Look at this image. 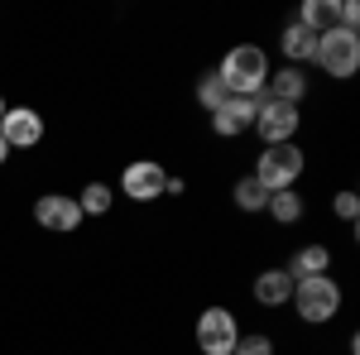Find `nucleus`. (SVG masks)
Segmentation results:
<instances>
[{
  "mask_svg": "<svg viewBox=\"0 0 360 355\" xmlns=\"http://www.w3.org/2000/svg\"><path fill=\"white\" fill-rule=\"evenodd\" d=\"M217 77H221V86L231 96H259L264 82H269V63H264V53H259L255 44H240V49L226 53Z\"/></svg>",
  "mask_w": 360,
  "mask_h": 355,
  "instance_id": "1",
  "label": "nucleus"
},
{
  "mask_svg": "<svg viewBox=\"0 0 360 355\" xmlns=\"http://www.w3.org/2000/svg\"><path fill=\"white\" fill-rule=\"evenodd\" d=\"M312 58L322 63L327 77L346 82V77H356V67H360V34H351V29H332V34L317 39V53Z\"/></svg>",
  "mask_w": 360,
  "mask_h": 355,
  "instance_id": "2",
  "label": "nucleus"
},
{
  "mask_svg": "<svg viewBox=\"0 0 360 355\" xmlns=\"http://www.w3.org/2000/svg\"><path fill=\"white\" fill-rule=\"evenodd\" d=\"M298 173H303V154H298V144H269L264 154H259V168H255V183L264 192H283L298 183Z\"/></svg>",
  "mask_w": 360,
  "mask_h": 355,
  "instance_id": "3",
  "label": "nucleus"
},
{
  "mask_svg": "<svg viewBox=\"0 0 360 355\" xmlns=\"http://www.w3.org/2000/svg\"><path fill=\"white\" fill-rule=\"evenodd\" d=\"M293 307H298L303 322H332L336 307H341V288H336L327 273L303 278V283H293Z\"/></svg>",
  "mask_w": 360,
  "mask_h": 355,
  "instance_id": "4",
  "label": "nucleus"
},
{
  "mask_svg": "<svg viewBox=\"0 0 360 355\" xmlns=\"http://www.w3.org/2000/svg\"><path fill=\"white\" fill-rule=\"evenodd\" d=\"M255 101H259V110H255V130H259V139H264V144H288L293 130H298V106L269 101L264 91H259Z\"/></svg>",
  "mask_w": 360,
  "mask_h": 355,
  "instance_id": "5",
  "label": "nucleus"
},
{
  "mask_svg": "<svg viewBox=\"0 0 360 355\" xmlns=\"http://www.w3.org/2000/svg\"><path fill=\"white\" fill-rule=\"evenodd\" d=\"M236 341H240V331H236V317L226 307H207L197 317V346H202V355H231Z\"/></svg>",
  "mask_w": 360,
  "mask_h": 355,
  "instance_id": "6",
  "label": "nucleus"
},
{
  "mask_svg": "<svg viewBox=\"0 0 360 355\" xmlns=\"http://www.w3.org/2000/svg\"><path fill=\"white\" fill-rule=\"evenodd\" d=\"M0 139H5L10 149H29V144H39V139H44V115L29 110V106L5 110V115H0Z\"/></svg>",
  "mask_w": 360,
  "mask_h": 355,
  "instance_id": "7",
  "label": "nucleus"
},
{
  "mask_svg": "<svg viewBox=\"0 0 360 355\" xmlns=\"http://www.w3.org/2000/svg\"><path fill=\"white\" fill-rule=\"evenodd\" d=\"M255 110H259V101L255 96H226L221 106L212 110V130L217 135H245L250 125H255Z\"/></svg>",
  "mask_w": 360,
  "mask_h": 355,
  "instance_id": "8",
  "label": "nucleus"
},
{
  "mask_svg": "<svg viewBox=\"0 0 360 355\" xmlns=\"http://www.w3.org/2000/svg\"><path fill=\"white\" fill-rule=\"evenodd\" d=\"M34 221L44 226V231H77V221H82V207L72 202V197H58V192H49V197H39L34 202Z\"/></svg>",
  "mask_w": 360,
  "mask_h": 355,
  "instance_id": "9",
  "label": "nucleus"
},
{
  "mask_svg": "<svg viewBox=\"0 0 360 355\" xmlns=\"http://www.w3.org/2000/svg\"><path fill=\"white\" fill-rule=\"evenodd\" d=\"M120 188H125V197H135V202H154V197H164L168 173L159 164H130L125 178H120Z\"/></svg>",
  "mask_w": 360,
  "mask_h": 355,
  "instance_id": "10",
  "label": "nucleus"
},
{
  "mask_svg": "<svg viewBox=\"0 0 360 355\" xmlns=\"http://www.w3.org/2000/svg\"><path fill=\"white\" fill-rule=\"evenodd\" d=\"M255 298L264 302V307H283V302L293 298V278H288L283 269L259 273V278H255Z\"/></svg>",
  "mask_w": 360,
  "mask_h": 355,
  "instance_id": "11",
  "label": "nucleus"
},
{
  "mask_svg": "<svg viewBox=\"0 0 360 355\" xmlns=\"http://www.w3.org/2000/svg\"><path fill=\"white\" fill-rule=\"evenodd\" d=\"M303 91H307V77L298 67H283V72H274V77L264 82V96H269V101H288V106H298Z\"/></svg>",
  "mask_w": 360,
  "mask_h": 355,
  "instance_id": "12",
  "label": "nucleus"
},
{
  "mask_svg": "<svg viewBox=\"0 0 360 355\" xmlns=\"http://www.w3.org/2000/svg\"><path fill=\"white\" fill-rule=\"evenodd\" d=\"M327 264H332V254H327V245H307V250H298V254H293V264H288V278H293V283H303V278H317V273L327 269Z\"/></svg>",
  "mask_w": 360,
  "mask_h": 355,
  "instance_id": "13",
  "label": "nucleus"
},
{
  "mask_svg": "<svg viewBox=\"0 0 360 355\" xmlns=\"http://www.w3.org/2000/svg\"><path fill=\"white\" fill-rule=\"evenodd\" d=\"M298 25L307 29V34H332L336 29V0H303V15H298Z\"/></svg>",
  "mask_w": 360,
  "mask_h": 355,
  "instance_id": "14",
  "label": "nucleus"
},
{
  "mask_svg": "<svg viewBox=\"0 0 360 355\" xmlns=\"http://www.w3.org/2000/svg\"><path fill=\"white\" fill-rule=\"evenodd\" d=\"M278 49L288 53L293 67H298V63H307V58L317 53V34H307L303 25H288V29H283V39H278Z\"/></svg>",
  "mask_w": 360,
  "mask_h": 355,
  "instance_id": "15",
  "label": "nucleus"
},
{
  "mask_svg": "<svg viewBox=\"0 0 360 355\" xmlns=\"http://www.w3.org/2000/svg\"><path fill=\"white\" fill-rule=\"evenodd\" d=\"M269 212H274V221H283V226H293V221H303V197H298L293 188L269 192Z\"/></svg>",
  "mask_w": 360,
  "mask_h": 355,
  "instance_id": "16",
  "label": "nucleus"
},
{
  "mask_svg": "<svg viewBox=\"0 0 360 355\" xmlns=\"http://www.w3.org/2000/svg\"><path fill=\"white\" fill-rule=\"evenodd\" d=\"M77 207H82V217H106V207H111V188H106V183H86L82 197H77Z\"/></svg>",
  "mask_w": 360,
  "mask_h": 355,
  "instance_id": "17",
  "label": "nucleus"
},
{
  "mask_svg": "<svg viewBox=\"0 0 360 355\" xmlns=\"http://www.w3.org/2000/svg\"><path fill=\"white\" fill-rule=\"evenodd\" d=\"M236 207H240V212H259V207H269V192L255 183V173L236 183Z\"/></svg>",
  "mask_w": 360,
  "mask_h": 355,
  "instance_id": "18",
  "label": "nucleus"
},
{
  "mask_svg": "<svg viewBox=\"0 0 360 355\" xmlns=\"http://www.w3.org/2000/svg\"><path fill=\"white\" fill-rule=\"evenodd\" d=\"M226 96H231V91L221 86V77H217V72H212V77H202V86H197V101H202L207 110H217Z\"/></svg>",
  "mask_w": 360,
  "mask_h": 355,
  "instance_id": "19",
  "label": "nucleus"
},
{
  "mask_svg": "<svg viewBox=\"0 0 360 355\" xmlns=\"http://www.w3.org/2000/svg\"><path fill=\"white\" fill-rule=\"evenodd\" d=\"M231 355H274V346H269V336H240Z\"/></svg>",
  "mask_w": 360,
  "mask_h": 355,
  "instance_id": "20",
  "label": "nucleus"
},
{
  "mask_svg": "<svg viewBox=\"0 0 360 355\" xmlns=\"http://www.w3.org/2000/svg\"><path fill=\"white\" fill-rule=\"evenodd\" d=\"M336 217H341V221H356L360 217V197H356V192H341V197H336Z\"/></svg>",
  "mask_w": 360,
  "mask_h": 355,
  "instance_id": "21",
  "label": "nucleus"
},
{
  "mask_svg": "<svg viewBox=\"0 0 360 355\" xmlns=\"http://www.w3.org/2000/svg\"><path fill=\"white\" fill-rule=\"evenodd\" d=\"M5 159H10V144H5V139H0V164H5Z\"/></svg>",
  "mask_w": 360,
  "mask_h": 355,
  "instance_id": "22",
  "label": "nucleus"
},
{
  "mask_svg": "<svg viewBox=\"0 0 360 355\" xmlns=\"http://www.w3.org/2000/svg\"><path fill=\"white\" fill-rule=\"evenodd\" d=\"M0 115H5V101H0Z\"/></svg>",
  "mask_w": 360,
  "mask_h": 355,
  "instance_id": "23",
  "label": "nucleus"
}]
</instances>
